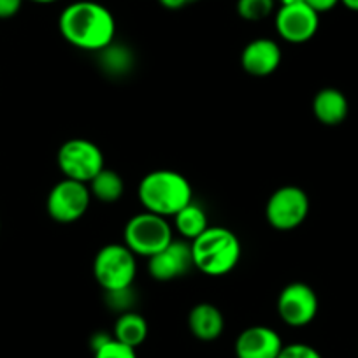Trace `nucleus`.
<instances>
[{
  "instance_id": "19",
  "label": "nucleus",
  "mask_w": 358,
  "mask_h": 358,
  "mask_svg": "<svg viewBox=\"0 0 358 358\" xmlns=\"http://www.w3.org/2000/svg\"><path fill=\"white\" fill-rule=\"evenodd\" d=\"M276 8V0H237V13L246 22H262Z\"/></svg>"
},
{
  "instance_id": "26",
  "label": "nucleus",
  "mask_w": 358,
  "mask_h": 358,
  "mask_svg": "<svg viewBox=\"0 0 358 358\" xmlns=\"http://www.w3.org/2000/svg\"><path fill=\"white\" fill-rule=\"evenodd\" d=\"M160 6H164L165 9H171V11H176V9H183L185 6H188L194 0H158Z\"/></svg>"
},
{
  "instance_id": "25",
  "label": "nucleus",
  "mask_w": 358,
  "mask_h": 358,
  "mask_svg": "<svg viewBox=\"0 0 358 358\" xmlns=\"http://www.w3.org/2000/svg\"><path fill=\"white\" fill-rule=\"evenodd\" d=\"M304 2L309 6V8L315 9L318 15H322V13L332 11V9L339 4L341 0H304Z\"/></svg>"
},
{
  "instance_id": "22",
  "label": "nucleus",
  "mask_w": 358,
  "mask_h": 358,
  "mask_svg": "<svg viewBox=\"0 0 358 358\" xmlns=\"http://www.w3.org/2000/svg\"><path fill=\"white\" fill-rule=\"evenodd\" d=\"M278 358H323L320 355V351H316L315 348L309 346V344L304 343H294L288 344V346H283L280 357Z\"/></svg>"
},
{
  "instance_id": "24",
  "label": "nucleus",
  "mask_w": 358,
  "mask_h": 358,
  "mask_svg": "<svg viewBox=\"0 0 358 358\" xmlns=\"http://www.w3.org/2000/svg\"><path fill=\"white\" fill-rule=\"evenodd\" d=\"M25 0H0V20L15 18L20 11Z\"/></svg>"
},
{
  "instance_id": "1",
  "label": "nucleus",
  "mask_w": 358,
  "mask_h": 358,
  "mask_svg": "<svg viewBox=\"0 0 358 358\" xmlns=\"http://www.w3.org/2000/svg\"><path fill=\"white\" fill-rule=\"evenodd\" d=\"M58 30L71 46L101 53L115 43L116 22L106 6L94 0H78L62 11Z\"/></svg>"
},
{
  "instance_id": "28",
  "label": "nucleus",
  "mask_w": 358,
  "mask_h": 358,
  "mask_svg": "<svg viewBox=\"0 0 358 358\" xmlns=\"http://www.w3.org/2000/svg\"><path fill=\"white\" fill-rule=\"evenodd\" d=\"M280 2V6H288V4H299V2H304V0H276Z\"/></svg>"
},
{
  "instance_id": "17",
  "label": "nucleus",
  "mask_w": 358,
  "mask_h": 358,
  "mask_svg": "<svg viewBox=\"0 0 358 358\" xmlns=\"http://www.w3.org/2000/svg\"><path fill=\"white\" fill-rule=\"evenodd\" d=\"M113 337L130 348H139L148 337V322L136 311H127L118 316Z\"/></svg>"
},
{
  "instance_id": "29",
  "label": "nucleus",
  "mask_w": 358,
  "mask_h": 358,
  "mask_svg": "<svg viewBox=\"0 0 358 358\" xmlns=\"http://www.w3.org/2000/svg\"><path fill=\"white\" fill-rule=\"evenodd\" d=\"M30 2H36V4H53V2H58V0H30Z\"/></svg>"
},
{
  "instance_id": "3",
  "label": "nucleus",
  "mask_w": 358,
  "mask_h": 358,
  "mask_svg": "<svg viewBox=\"0 0 358 358\" xmlns=\"http://www.w3.org/2000/svg\"><path fill=\"white\" fill-rule=\"evenodd\" d=\"M190 244L194 267L208 276H225L241 260L239 239L225 227H208Z\"/></svg>"
},
{
  "instance_id": "16",
  "label": "nucleus",
  "mask_w": 358,
  "mask_h": 358,
  "mask_svg": "<svg viewBox=\"0 0 358 358\" xmlns=\"http://www.w3.org/2000/svg\"><path fill=\"white\" fill-rule=\"evenodd\" d=\"M174 218V227L179 232V236L183 237L185 241L192 243L194 239H197L202 232L209 227L208 222V213L204 211L201 204H197L195 201H192L190 204L185 206L178 215L172 216Z\"/></svg>"
},
{
  "instance_id": "9",
  "label": "nucleus",
  "mask_w": 358,
  "mask_h": 358,
  "mask_svg": "<svg viewBox=\"0 0 358 358\" xmlns=\"http://www.w3.org/2000/svg\"><path fill=\"white\" fill-rule=\"evenodd\" d=\"M278 315L288 327L309 325L318 315V297L306 283H290L278 297Z\"/></svg>"
},
{
  "instance_id": "15",
  "label": "nucleus",
  "mask_w": 358,
  "mask_h": 358,
  "mask_svg": "<svg viewBox=\"0 0 358 358\" xmlns=\"http://www.w3.org/2000/svg\"><path fill=\"white\" fill-rule=\"evenodd\" d=\"M350 104L343 92L336 88H323L315 95L313 113L320 123L327 127H336L346 120Z\"/></svg>"
},
{
  "instance_id": "11",
  "label": "nucleus",
  "mask_w": 358,
  "mask_h": 358,
  "mask_svg": "<svg viewBox=\"0 0 358 358\" xmlns=\"http://www.w3.org/2000/svg\"><path fill=\"white\" fill-rule=\"evenodd\" d=\"M194 267L192 244L188 241H172L167 248L150 258L148 271L157 281H174L183 278Z\"/></svg>"
},
{
  "instance_id": "5",
  "label": "nucleus",
  "mask_w": 358,
  "mask_h": 358,
  "mask_svg": "<svg viewBox=\"0 0 358 358\" xmlns=\"http://www.w3.org/2000/svg\"><path fill=\"white\" fill-rule=\"evenodd\" d=\"M94 276L104 292L132 288L137 276L136 255L125 244H108L94 258Z\"/></svg>"
},
{
  "instance_id": "2",
  "label": "nucleus",
  "mask_w": 358,
  "mask_h": 358,
  "mask_svg": "<svg viewBox=\"0 0 358 358\" xmlns=\"http://www.w3.org/2000/svg\"><path fill=\"white\" fill-rule=\"evenodd\" d=\"M137 195L144 211L169 218L194 201V188L183 174L171 169H158L141 179Z\"/></svg>"
},
{
  "instance_id": "7",
  "label": "nucleus",
  "mask_w": 358,
  "mask_h": 358,
  "mask_svg": "<svg viewBox=\"0 0 358 358\" xmlns=\"http://www.w3.org/2000/svg\"><path fill=\"white\" fill-rule=\"evenodd\" d=\"M92 194L86 183L74 179H62L55 185L46 199V211L57 223H74L88 211Z\"/></svg>"
},
{
  "instance_id": "18",
  "label": "nucleus",
  "mask_w": 358,
  "mask_h": 358,
  "mask_svg": "<svg viewBox=\"0 0 358 358\" xmlns=\"http://www.w3.org/2000/svg\"><path fill=\"white\" fill-rule=\"evenodd\" d=\"M88 188L92 197L104 202V204H113V202L122 199L123 192H125V183H123V178L118 172L104 167L90 181Z\"/></svg>"
},
{
  "instance_id": "21",
  "label": "nucleus",
  "mask_w": 358,
  "mask_h": 358,
  "mask_svg": "<svg viewBox=\"0 0 358 358\" xmlns=\"http://www.w3.org/2000/svg\"><path fill=\"white\" fill-rule=\"evenodd\" d=\"M94 358H137V355L136 348L127 346V344L111 337L104 346L94 351Z\"/></svg>"
},
{
  "instance_id": "8",
  "label": "nucleus",
  "mask_w": 358,
  "mask_h": 358,
  "mask_svg": "<svg viewBox=\"0 0 358 358\" xmlns=\"http://www.w3.org/2000/svg\"><path fill=\"white\" fill-rule=\"evenodd\" d=\"M309 215V197L302 188H278L267 201L265 216L268 225L276 230H294L306 222Z\"/></svg>"
},
{
  "instance_id": "6",
  "label": "nucleus",
  "mask_w": 358,
  "mask_h": 358,
  "mask_svg": "<svg viewBox=\"0 0 358 358\" xmlns=\"http://www.w3.org/2000/svg\"><path fill=\"white\" fill-rule=\"evenodd\" d=\"M57 160L65 178L86 185L106 167L101 148L83 137L65 141L58 150Z\"/></svg>"
},
{
  "instance_id": "14",
  "label": "nucleus",
  "mask_w": 358,
  "mask_h": 358,
  "mask_svg": "<svg viewBox=\"0 0 358 358\" xmlns=\"http://www.w3.org/2000/svg\"><path fill=\"white\" fill-rule=\"evenodd\" d=\"M188 329L199 341L211 343L218 339L225 330V316L215 304L201 302L192 308L188 315Z\"/></svg>"
},
{
  "instance_id": "4",
  "label": "nucleus",
  "mask_w": 358,
  "mask_h": 358,
  "mask_svg": "<svg viewBox=\"0 0 358 358\" xmlns=\"http://www.w3.org/2000/svg\"><path fill=\"white\" fill-rule=\"evenodd\" d=\"M123 239H125L123 244L136 257L151 258L158 251L167 248L174 241V237H172V227L167 218L144 211L127 222Z\"/></svg>"
},
{
  "instance_id": "12",
  "label": "nucleus",
  "mask_w": 358,
  "mask_h": 358,
  "mask_svg": "<svg viewBox=\"0 0 358 358\" xmlns=\"http://www.w3.org/2000/svg\"><path fill=\"white\" fill-rule=\"evenodd\" d=\"M280 334L271 327H248L236 339L237 358H278L283 350Z\"/></svg>"
},
{
  "instance_id": "13",
  "label": "nucleus",
  "mask_w": 358,
  "mask_h": 358,
  "mask_svg": "<svg viewBox=\"0 0 358 358\" xmlns=\"http://www.w3.org/2000/svg\"><path fill=\"white\" fill-rule=\"evenodd\" d=\"M281 64V48L276 41L258 37L244 46L241 55V65L248 74L255 78H265L278 71Z\"/></svg>"
},
{
  "instance_id": "27",
  "label": "nucleus",
  "mask_w": 358,
  "mask_h": 358,
  "mask_svg": "<svg viewBox=\"0 0 358 358\" xmlns=\"http://www.w3.org/2000/svg\"><path fill=\"white\" fill-rule=\"evenodd\" d=\"M341 4L350 9V11H358V0H341Z\"/></svg>"
},
{
  "instance_id": "23",
  "label": "nucleus",
  "mask_w": 358,
  "mask_h": 358,
  "mask_svg": "<svg viewBox=\"0 0 358 358\" xmlns=\"http://www.w3.org/2000/svg\"><path fill=\"white\" fill-rule=\"evenodd\" d=\"M108 294V302L113 309L122 313L132 311V304H134V297H132V288H125V290H118V292H106Z\"/></svg>"
},
{
  "instance_id": "10",
  "label": "nucleus",
  "mask_w": 358,
  "mask_h": 358,
  "mask_svg": "<svg viewBox=\"0 0 358 358\" xmlns=\"http://www.w3.org/2000/svg\"><path fill=\"white\" fill-rule=\"evenodd\" d=\"M274 25L283 41L292 44H304L318 32L320 15L306 2L280 6Z\"/></svg>"
},
{
  "instance_id": "20",
  "label": "nucleus",
  "mask_w": 358,
  "mask_h": 358,
  "mask_svg": "<svg viewBox=\"0 0 358 358\" xmlns=\"http://www.w3.org/2000/svg\"><path fill=\"white\" fill-rule=\"evenodd\" d=\"M101 53H102V65L108 67L111 72H115V74H122L125 69L130 67L132 55H130V51L127 50V48L115 46V43H113L111 46L102 50Z\"/></svg>"
}]
</instances>
